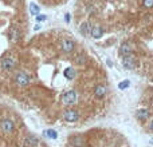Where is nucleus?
<instances>
[{
    "label": "nucleus",
    "instance_id": "9",
    "mask_svg": "<svg viewBox=\"0 0 153 147\" xmlns=\"http://www.w3.org/2000/svg\"><path fill=\"white\" fill-rule=\"evenodd\" d=\"M91 28H93V25L90 24L89 22H83L79 27V31L83 36H89V35L91 34Z\"/></svg>",
    "mask_w": 153,
    "mask_h": 147
},
{
    "label": "nucleus",
    "instance_id": "21",
    "mask_svg": "<svg viewBox=\"0 0 153 147\" xmlns=\"http://www.w3.org/2000/svg\"><path fill=\"white\" fill-rule=\"evenodd\" d=\"M144 7H147V8L153 7V0H144Z\"/></svg>",
    "mask_w": 153,
    "mask_h": 147
},
{
    "label": "nucleus",
    "instance_id": "13",
    "mask_svg": "<svg viewBox=\"0 0 153 147\" xmlns=\"http://www.w3.org/2000/svg\"><path fill=\"white\" fill-rule=\"evenodd\" d=\"M19 38H20V32H19V30L16 28V27H12V28L10 30V40L12 41V43H16Z\"/></svg>",
    "mask_w": 153,
    "mask_h": 147
},
{
    "label": "nucleus",
    "instance_id": "12",
    "mask_svg": "<svg viewBox=\"0 0 153 147\" xmlns=\"http://www.w3.org/2000/svg\"><path fill=\"white\" fill-rule=\"evenodd\" d=\"M150 115L149 110L148 108H141L138 110L137 113H136V116H137V119H140V120H145V119H148Z\"/></svg>",
    "mask_w": 153,
    "mask_h": 147
},
{
    "label": "nucleus",
    "instance_id": "23",
    "mask_svg": "<svg viewBox=\"0 0 153 147\" xmlns=\"http://www.w3.org/2000/svg\"><path fill=\"white\" fill-rule=\"evenodd\" d=\"M70 13H66V15H64V19H66V23H70Z\"/></svg>",
    "mask_w": 153,
    "mask_h": 147
},
{
    "label": "nucleus",
    "instance_id": "19",
    "mask_svg": "<svg viewBox=\"0 0 153 147\" xmlns=\"http://www.w3.org/2000/svg\"><path fill=\"white\" fill-rule=\"evenodd\" d=\"M30 12H31V15L38 16L39 12H40V8H39L38 4H35V3H31V4H30Z\"/></svg>",
    "mask_w": 153,
    "mask_h": 147
},
{
    "label": "nucleus",
    "instance_id": "16",
    "mask_svg": "<svg viewBox=\"0 0 153 147\" xmlns=\"http://www.w3.org/2000/svg\"><path fill=\"white\" fill-rule=\"evenodd\" d=\"M63 75H64V78H66L67 80H73V79L75 78V70L71 68V67H69V68L64 70Z\"/></svg>",
    "mask_w": 153,
    "mask_h": 147
},
{
    "label": "nucleus",
    "instance_id": "22",
    "mask_svg": "<svg viewBox=\"0 0 153 147\" xmlns=\"http://www.w3.org/2000/svg\"><path fill=\"white\" fill-rule=\"evenodd\" d=\"M46 19H47V16H46V15H38V16H36V22H38V23L45 22Z\"/></svg>",
    "mask_w": 153,
    "mask_h": 147
},
{
    "label": "nucleus",
    "instance_id": "24",
    "mask_svg": "<svg viewBox=\"0 0 153 147\" xmlns=\"http://www.w3.org/2000/svg\"><path fill=\"white\" fill-rule=\"evenodd\" d=\"M149 128H150V130H152V131H153V120H152V122H150V124H149Z\"/></svg>",
    "mask_w": 153,
    "mask_h": 147
},
{
    "label": "nucleus",
    "instance_id": "17",
    "mask_svg": "<svg viewBox=\"0 0 153 147\" xmlns=\"http://www.w3.org/2000/svg\"><path fill=\"white\" fill-rule=\"evenodd\" d=\"M43 134H45V136L50 138V139H57V138H58V132L55 131V130H52V128H48V130H46Z\"/></svg>",
    "mask_w": 153,
    "mask_h": 147
},
{
    "label": "nucleus",
    "instance_id": "3",
    "mask_svg": "<svg viewBox=\"0 0 153 147\" xmlns=\"http://www.w3.org/2000/svg\"><path fill=\"white\" fill-rule=\"evenodd\" d=\"M15 67H16V62L11 56L3 58L0 60V68L3 70L4 72H12L15 70Z\"/></svg>",
    "mask_w": 153,
    "mask_h": 147
},
{
    "label": "nucleus",
    "instance_id": "5",
    "mask_svg": "<svg viewBox=\"0 0 153 147\" xmlns=\"http://www.w3.org/2000/svg\"><path fill=\"white\" fill-rule=\"evenodd\" d=\"M63 119L69 123H74L79 119V114H78V111H75V110H71V108L66 110L63 113Z\"/></svg>",
    "mask_w": 153,
    "mask_h": 147
},
{
    "label": "nucleus",
    "instance_id": "6",
    "mask_svg": "<svg viewBox=\"0 0 153 147\" xmlns=\"http://www.w3.org/2000/svg\"><path fill=\"white\" fill-rule=\"evenodd\" d=\"M62 51H63L64 53H70L73 52V50L75 48V43H74L71 39H64V40H62Z\"/></svg>",
    "mask_w": 153,
    "mask_h": 147
},
{
    "label": "nucleus",
    "instance_id": "4",
    "mask_svg": "<svg viewBox=\"0 0 153 147\" xmlns=\"http://www.w3.org/2000/svg\"><path fill=\"white\" fill-rule=\"evenodd\" d=\"M76 98H78V95H76L75 91L69 90L62 95V102H63L64 104H74L76 102Z\"/></svg>",
    "mask_w": 153,
    "mask_h": 147
},
{
    "label": "nucleus",
    "instance_id": "25",
    "mask_svg": "<svg viewBox=\"0 0 153 147\" xmlns=\"http://www.w3.org/2000/svg\"><path fill=\"white\" fill-rule=\"evenodd\" d=\"M150 143H152V144H153V139H152V141H150Z\"/></svg>",
    "mask_w": 153,
    "mask_h": 147
},
{
    "label": "nucleus",
    "instance_id": "11",
    "mask_svg": "<svg viewBox=\"0 0 153 147\" xmlns=\"http://www.w3.org/2000/svg\"><path fill=\"white\" fill-rule=\"evenodd\" d=\"M70 144L73 147H83L85 146V141L82 136H71L70 138Z\"/></svg>",
    "mask_w": 153,
    "mask_h": 147
},
{
    "label": "nucleus",
    "instance_id": "20",
    "mask_svg": "<svg viewBox=\"0 0 153 147\" xmlns=\"http://www.w3.org/2000/svg\"><path fill=\"white\" fill-rule=\"evenodd\" d=\"M129 86H130V82L129 80H122V82H120L118 88H120V90H125V88H127Z\"/></svg>",
    "mask_w": 153,
    "mask_h": 147
},
{
    "label": "nucleus",
    "instance_id": "18",
    "mask_svg": "<svg viewBox=\"0 0 153 147\" xmlns=\"http://www.w3.org/2000/svg\"><path fill=\"white\" fill-rule=\"evenodd\" d=\"M86 62H87V59H86V56H85L83 53H79V55L75 58V63L78 64V66H85Z\"/></svg>",
    "mask_w": 153,
    "mask_h": 147
},
{
    "label": "nucleus",
    "instance_id": "1",
    "mask_svg": "<svg viewBox=\"0 0 153 147\" xmlns=\"http://www.w3.org/2000/svg\"><path fill=\"white\" fill-rule=\"evenodd\" d=\"M13 83H15L16 86H19V87H27V86H30V83H31V78H30V75L27 72L18 71L15 75H13Z\"/></svg>",
    "mask_w": 153,
    "mask_h": 147
},
{
    "label": "nucleus",
    "instance_id": "2",
    "mask_svg": "<svg viewBox=\"0 0 153 147\" xmlns=\"http://www.w3.org/2000/svg\"><path fill=\"white\" fill-rule=\"evenodd\" d=\"M0 131L4 135H12L15 131V123L10 118H4L0 120Z\"/></svg>",
    "mask_w": 153,
    "mask_h": 147
},
{
    "label": "nucleus",
    "instance_id": "7",
    "mask_svg": "<svg viewBox=\"0 0 153 147\" xmlns=\"http://www.w3.org/2000/svg\"><path fill=\"white\" fill-rule=\"evenodd\" d=\"M122 64H124L125 68L127 70H133L136 67V59H134L133 55H127V56L122 58Z\"/></svg>",
    "mask_w": 153,
    "mask_h": 147
},
{
    "label": "nucleus",
    "instance_id": "8",
    "mask_svg": "<svg viewBox=\"0 0 153 147\" xmlns=\"http://www.w3.org/2000/svg\"><path fill=\"white\" fill-rule=\"evenodd\" d=\"M39 144V139L34 135H28L24 138V147H36Z\"/></svg>",
    "mask_w": 153,
    "mask_h": 147
},
{
    "label": "nucleus",
    "instance_id": "15",
    "mask_svg": "<svg viewBox=\"0 0 153 147\" xmlns=\"http://www.w3.org/2000/svg\"><path fill=\"white\" fill-rule=\"evenodd\" d=\"M102 34H103V31H102V28L99 27V25H96V27H93L91 28V36L94 39H99L102 36Z\"/></svg>",
    "mask_w": 153,
    "mask_h": 147
},
{
    "label": "nucleus",
    "instance_id": "10",
    "mask_svg": "<svg viewBox=\"0 0 153 147\" xmlns=\"http://www.w3.org/2000/svg\"><path fill=\"white\" fill-rule=\"evenodd\" d=\"M94 95L98 99H102V98L106 95V87L103 84H98L96 88H94Z\"/></svg>",
    "mask_w": 153,
    "mask_h": 147
},
{
    "label": "nucleus",
    "instance_id": "14",
    "mask_svg": "<svg viewBox=\"0 0 153 147\" xmlns=\"http://www.w3.org/2000/svg\"><path fill=\"white\" fill-rule=\"evenodd\" d=\"M120 53L122 56H127V55H132V46L129 43H124L120 48Z\"/></svg>",
    "mask_w": 153,
    "mask_h": 147
}]
</instances>
